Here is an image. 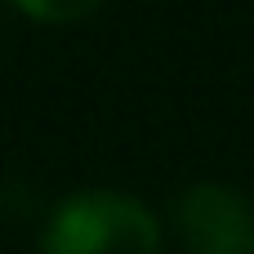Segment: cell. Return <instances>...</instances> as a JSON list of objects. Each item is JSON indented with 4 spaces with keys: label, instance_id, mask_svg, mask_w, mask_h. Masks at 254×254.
<instances>
[{
    "label": "cell",
    "instance_id": "cell-1",
    "mask_svg": "<svg viewBox=\"0 0 254 254\" xmlns=\"http://www.w3.org/2000/svg\"><path fill=\"white\" fill-rule=\"evenodd\" d=\"M161 228L152 210L112 188H85L63 196L40 232V254H156Z\"/></svg>",
    "mask_w": 254,
    "mask_h": 254
},
{
    "label": "cell",
    "instance_id": "cell-2",
    "mask_svg": "<svg viewBox=\"0 0 254 254\" xmlns=\"http://www.w3.org/2000/svg\"><path fill=\"white\" fill-rule=\"evenodd\" d=\"M174 228L188 254H254V210L223 183H192L179 192Z\"/></svg>",
    "mask_w": 254,
    "mask_h": 254
},
{
    "label": "cell",
    "instance_id": "cell-3",
    "mask_svg": "<svg viewBox=\"0 0 254 254\" xmlns=\"http://www.w3.org/2000/svg\"><path fill=\"white\" fill-rule=\"evenodd\" d=\"M13 4L40 22H71V18H85L89 9H98L103 0H13Z\"/></svg>",
    "mask_w": 254,
    "mask_h": 254
}]
</instances>
